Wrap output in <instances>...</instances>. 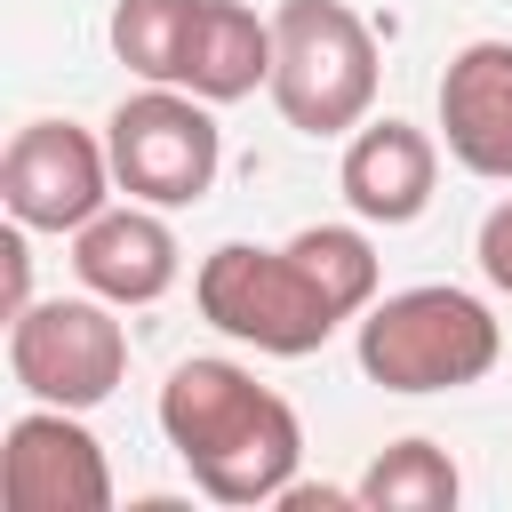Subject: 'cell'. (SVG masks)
<instances>
[{"label":"cell","mask_w":512,"mask_h":512,"mask_svg":"<svg viewBox=\"0 0 512 512\" xmlns=\"http://www.w3.org/2000/svg\"><path fill=\"white\" fill-rule=\"evenodd\" d=\"M0 488H8V512H112L104 440L80 424V408H48V400H32L8 424Z\"/></svg>","instance_id":"cell-8"},{"label":"cell","mask_w":512,"mask_h":512,"mask_svg":"<svg viewBox=\"0 0 512 512\" xmlns=\"http://www.w3.org/2000/svg\"><path fill=\"white\" fill-rule=\"evenodd\" d=\"M0 272H8V312H24L32 304V248H24V224L8 216V232H0Z\"/></svg>","instance_id":"cell-16"},{"label":"cell","mask_w":512,"mask_h":512,"mask_svg":"<svg viewBox=\"0 0 512 512\" xmlns=\"http://www.w3.org/2000/svg\"><path fill=\"white\" fill-rule=\"evenodd\" d=\"M336 184H344L360 224H416L432 208V184H440V144L408 120H360L344 136Z\"/></svg>","instance_id":"cell-11"},{"label":"cell","mask_w":512,"mask_h":512,"mask_svg":"<svg viewBox=\"0 0 512 512\" xmlns=\"http://www.w3.org/2000/svg\"><path fill=\"white\" fill-rule=\"evenodd\" d=\"M112 144L88 136L80 120H24L0 152V200L24 232H80L88 216L112 208Z\"/></svg>","instance_id":"cell-7"},{"label":"cell","mask_w":512,"mask_h":512,"mask_svg":"<svg viewBox=\"0 0 512 512\" xmlns=\"http://www.w3.org/2000/svg\"><path fill=\"white\" fill-rule=\"evenodd\" d=\"M104 144H112L120 192L144 200V208H200L216 192V168H224V136H216L208 96L160 88V80L112 104Z\"/></svg>","instance_id":"cell-5"},{"label":"cell","mask_w":512,"mask_h":512,"mask_svg":"<svg viewBox=\"0 0 512 512\" xmlns=\"http://www.w3.org/2000/svg\"><path fill=\"white\" fill-rule=\"evenodd\" d=\"M184 88L208 96V104H240V96L272 88V16H256L240 0H200Z\"/></svg>","instance_id":"cell-12"},{"label":"cell","mask_w":512,"mask_h":512,"mask_svg":"<svg viewBox=\"0 0 512 512\" xmlns=\"http://www.w3.org/2000/svg\"><path fill=\"white\" fill-rule=\"evenodd\" d=\"M440 144L464 176L512 184V40H464L440 72Z\"/></svg>","instance_id":"cell-9"},{"label":"cell","mask_w":512,"mask_h":512,"mask_svg":"<svg viewBox=\"0 0 512 512\" xmlns=\"http://www.w3.org/2000/svg\"><path fill=\"white\" fill-rule=\"evenodd\" d=\"M504 360V320L448 280L376 296L360 312V376L384 392H464Z\"/></svg>","instance_id":"cell-2"},{"label":"cell","mask_w":512,"mask_h":512,"mask_svg":"<svg viewBox=\"0 0 512 512\" xmlns=\"http://www.w3.org/2000/svg\"><path fill=\"white\" fill-rule=\"evenodd\" d=\"M104 296H32L8 312V376L48 408H104L128 376V328Z\"/></svg>","instance_id":"cell-6"},{"label":"cell","mask_w":512,"mask_h":512,"mask_svg":"<svg viewBox=\"0 0 512 512\" xmlns=\"http://www.w3.org/2000/svg\"><path fill=\"white\" fill-rule=\"evenodd\" d=\"M192 16H200V0H120V8H112V56H120L136 80L184 88Z\"/></svg>","instance_id":"cell-14"},{"label":"cell","mask_w":512,"mask_h":512,"mask_svg":"<svg viewBox=\"0 0 512 512\" xmlns=\"http://www.w3.org/2000/svg\"><path fill=\"white\" fill-rule=\"evenodd\" d=\"M72 272H80V288L88 296H104V304H160L168 288H176V272H184V248H176V232H168V208H144V200H128V208H104V216H88L80 232H72Z\"/></svg>","instance_id":"cell-10"},{"label":"cell","mask_w":512,"mask_h":512,"mask_svg":"<svg viewBox=\"0 0 512 512\" xmlns=\"http://www.w3.org/2000/svg\"><path fill=\"white\" fill-rule=\"evenodd\" d=\"M160 432L184 456L192 488L208 504H280V488L304 464V424L296 408L256 384L240 360H176L160 384Z\"/></svg>","instance_id":"cell-1"},{"label":"cell","mask_w":512,"mask_h":512,"mask_svg":"<svg viewBox=\"0 0 512 512\" xmlns=\"http://www.w3.org/2000/svg\"><path fill=\"white\" fill-rule=\"evenodd\" d=\"M376 32L344 0H280L272 8V104L296 136H352L376 112Z\"/></svg>","instance_id":"cell-4"},{"label":"cell","mask_w":512,"mask_h":512,"mask_svg":"<svg viewBox=\"0 0 512 512\" xmlns=\"http://www.w3.org/2000/svg\"><path fill=\"white\" fill-rule=\"evenodd\" d=\"M480 280L496 288V296H512V200H496L488 216H480Z\"/></svg>","instance_id":"cell-15"},{"label":"cell","mask_w":512,"mask_h":512,"mask_svg":"<svg viewBox=\"0 0 512 512\" xmlns=\"http://www.w3.org/2000/svg\"><path fill=\"white\" fill-rule=\"evenodd\" d=\"M192 296H200V320L224 328L232 344H256L272 360H304L320 352L352 312L320 288V272L288 248H256V240H224L200 256L192 272Z\"/></svg>","instance_id":"cell-3"},{"label":"cell","mask_w":512,"mask_h":512,"mask_svg":"<svg viewBox=\"0 0 512 512\" xmlns=\"http://www.w3.org/2000/svg\"><path fill=\"white\" fill-rule=\"evenodd\" d=\"M352 488L368 512H448L464 496V472L448 464L440 440H392V448H376V464Z\"/></svg>","instance_id":"cell-13"}]
</instances>
